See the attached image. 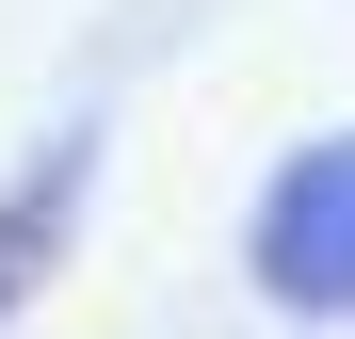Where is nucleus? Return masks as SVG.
<instances>
[{"mask_svg":"<svg viewBox=\"0 0 355 339\" xmlns=\"http://www.w3.org/2000/svg\"><path fill=\"white\" fill-rule=\"evenodd\" d=\"M243 275H259V291H275L291 323L355 307V130L291 146L275 178H259V210H243Z\"/></svg>","mask_w":355,"mask_h":339,"instance_id":"obj_1","label":"nucleus"},{"mask_svg":"<svg viewBox=\"0 0 355 339\" xmlns=\"http://www.w3.org/2000/svg\"><path fill=\"white\" fill-rule=\"evenodd\" d=\"M81 162H97L81 130H49L17 178H0V323L49 291V259H65V226H81Z\"/></svg>","mask_w":355,"mask_h":339,"instance_id":"obj_2","label":"nucleus"}]
</instances>
